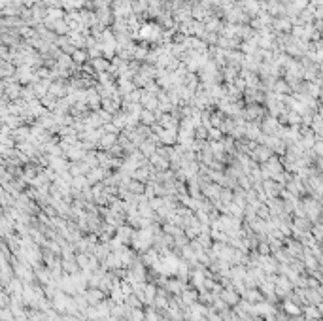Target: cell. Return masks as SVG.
Segmentation results:
<instances>
[{
    "label": "cell",
    "mask_w": 323,
    "mask_h": 321,
    "mask_svg": "<svg viewBox=\"0 0 323 321\" xmlns=\"http://www.w3.org/2000/svg\"><path fill=\"white\" fill-rule=\"evenodd\" d=\"M206 195H210V196H215L217 195V187H206Z\"/></svg>",
    "instance_id": "obj_4"
},
{
    "label": "cell",
    "mask_w": 323,
    "mask_h": 321,
    "mask_svg": "<svg viewBox=\"0 0 323 321\" xmlns=\"http://www.w3.org/2000/svg\"><path fill=\"white\" fill-rule=\"evenodd\" d=\"M114 142H115L114 136H106V138H102L100 144H102V147H106V149H108V147H111V144H114Z\"/></svg>",
    "instance_id": "obj_2"
},
{
    "label": "cell",
    "mask_w": 323,
    "mask_h": 321,
    "mask_svg": "<svg viewBox=\"0 0 323 321\" xmlns=\"http://www.w3.org/2000/svg\"><path fill=\"white\" fill-rule=\"evenodd\" d=\"M161 140L163 142H166V144H172L174 140H176V134H174V130H161Z\"/></svg>",
    "instance_id": "obj_1"
},
{
    "label": "cell",
    "mask_w": 323,
    "mask_h": 321,
    "mask_svg": "<svg viewBox=\"0 0 323 321\" xmlns=\"http://www.w3.org/2000/svg\"><path fill=\"white\" fill-rule=\"evenodd\" d=\"M142 151H144V153H146V155H149V153H153V151H155V147L151 146V144H144Z\"/></svg>",
    "instance_id": "obj_3"
},
{
    "label": "cell",
    "mask_w": 323,
    "mask_h": 321,
    "mask_svg": "<svg viewBox=\"0 0 323 321\" xmlns=\"http://www.w3.org/2000/svg\"><path fill=\"white\" fill-rule=\"evenodd\" d=\"M210 136H212V138H219V132L215 130V128H212V130H210Z\"/></svg>",
    "instance_id": "obj_5"
}]
</instances>
